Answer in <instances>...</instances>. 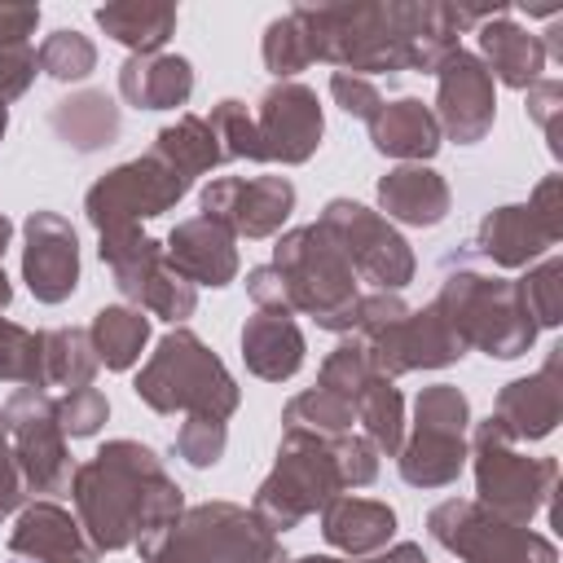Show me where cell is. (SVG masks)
<instances>
[{"instance_id":"f35d334b","label":"cell","mask_w":563,"mask_h":563,"mask_svg":"<svg viewBox=\"0 0 563 563\" xmlns=\"http://www.w3.org/2000/svg\"><path fill=\"white\" fill-rule=\"evenodd\" d=\"M0 378L44 387V334L0 317Z\"/></svg>"},{"instance_id":"7a4b0ae2","label":"cell","mask_w":563,"mask_h":563,"mask_svg":"<svg viewBox=\"0 0 563 563\" xmlns=\"http://www.w3.org/2000/svg\"><path fill=\"white\" fill-rule=\"evenodd\" d=\"M70 497L79 528L97 550H145L185 510L180 484L136 440H110L84 466H75Z\"/></svg>"},{"instance_id":"d6986e66","label":"cell","mask_w":563,"mask_h":563,"mask_svg":"<svg viewBox=\"0 0 563 563\" xmlns=\"http://www.w3.org/2000/svg\"><path fill=\"white\" fill-rule=\"evenodd\" d=\"M22 246V282L40 303H62L79 286V238L66 216L57 211H31Z\"/></svg>"},{"instance_id":"11a10c76","label":"cell","mask_w":563,"mask_h":563,"mask_svg":"<svg viewBox=\"0 0 563 563\" xmlns=\"http://www.w3.org/2000/svg\"><path fill=\"white\" fill-rule=\"evenodd\" d=\"M295 563H343V559H334V554H303V559H295Z\"/></svg>"},{"instance_id":"30bf717a","label":"cell","mask_w":563,"mask_h":563,"mask_svg":"<svg viewBox=\"0 0 563 563\" xmlns=\"http://www.w3.org/2000/svg\"><path fill=\"white\" fill-rule=\"evenodd\" d=\"M466 427L471 405L453 383L422 387L413 405V435L400 444V479L413 488H444L466 466Z\"/></svg>"},{"instance_id":"60d3db41","label":"cell","mask_w":563,"mask_h":563,"mask_svg":"<svg viewBox=\"0 0 563 563\" xmlns=\"http://www.w3.org/2000/svg\"><path fill=\"white\" fill-rule=\"evenodd\" d=\"M35 62H40L44 75L70 84V79H88V75H92V66H97V48H92L88 35L62 26V31H53V35L35 48Z\"/></svg>"},{"instance_id":"cb8c5ba5","label":"cell","mask_w":563,"mask_h":563,"mask_svg":"<svg viewBox=\"0 0 563 563\" xmlns=\"http://www.w3.org/2000/svg\"><path fill=\"white\" fill-rule=\"evenodd\" d=\"M242 361L264 383H286L303 365V334L295 325V312L282 308H255L242 325Z\"/></svg>"},{"instance_id":"d590c367","label":"cell","mask_w":563,"mask_h":563,"mask_svg":"<svg viewBox=\"0 0 563 563\" xmlns=\"http://www.w3.org/2000/svg\"><path fill=\"white\" fill-rule=\"evenodd\" d=\"M352 409H356V422L365 427V440L378 449V453H400V444H405V400H400V391L391 387V378H374L356 400H352Z\"/></svg>"},{"instance_id":"277c9868","label":"cell","mask_w":563,"mask_h":563,"mask_svg":"<svg viewBox=\"0 0 563 563\" xmlns=\"http://www.w3.org/2000/svg\"><path fill=\"white\" fill-rule=\"evenodd\" d=\"M435 312L453 325L466 347H479L497 361L523 356L537 343V325L528 321L515 282L475 264L471 251L444 260V282L435 295Z\"/></svg>"},{"instance_id":"f907efd6","label":"cell","mask_w":563,"mask_h":563,"mask_svg":"<svg viewBox=\"0 0 563 563\" xmlns=\"http://www.w3.org/2000/svg\"><path fill=\"white\" fill-rule=\"evenodd\" d=\"M246 290H251L255 308H282V312H290V308H286V290H282V277H277V268H273V264H260V268H251V273H246Z\"/></svg>"},{"instance_id":"681fc988","label":"cell","mask_w":563,"mask_h":563,"mask_svg":"<svg viewBox=\"0 0 563 563\" xmlns=\"http://www.w3.org/2000/svg\"><path fill=\"white\" fill-rule=\"evenodd\" d=\"M528 207L537 211V220H541L550 233L563 238V176H545V180L532 189Z\"/></svg>"},{"instance_id":"8992f818","label":"cell","mask_w":563,"mask_h":563,"mask_svg":"<svg viewBox=\"0 0 563 563\" xmlns=\"http://www.w3.org/2000/svg\"><path fill=\"white\" fill-rule=\"evenodd\" d=\"M141 563H286L277 532L246 506L202 501L141 550Z\"/></svg>"},{"instance_id":"5b68a950","label":"cell","mask_w":563,"mask_h":563,"mask_svg":"<svg viewBox=\"0 0 563 563\" xmlns=\"http://www.w3.org/2000/svg\"><path fill=\"white\" fill-rule=\"evenodd\" d=\"M132 391L154 413H185V418H216L229 422L238 409V383L224 361L185 325L167 330L150 361L141 365Z\"/></svg>"},{"instance_id":"7402d4cb","label":"cell","mask_w":563,"mask_h":563,"mask_svg":"<svg viewBox=\"0 0 563 563\" xmlns=\"http://www.w3.org/2000/svg\"><path fill=\"white\" fill-rule=\"evenodd\" d=\"M172 268L194 282V286H229L238 277V246H233V233L220 229L216 220L207 216H194V220H180L167 242H163Z\"/></svg>"},{"instance_id":"ac0fdd59","label":"cell","mask_w":563,"mask_h":563,"mask_svg":"<svg viewBox=\"0 0 563 563\" xmlns=\"http://www.w3.org/2000/svg\"><path fill=\"white\" fill-rule=\"evenodd\" d=\"M435 123L449 141L457 145H475L488 136L493 128V114H497V97H493V75L488 66L466 53V48H453L440 70H435Z\"/></svg>"},{"instance_id":"4316f807","label":"cell","mask_w":563,"mask_h":563,"mask_svg":"<svg viewBox=\"0 0 563 563\" xmlns=\"http://www.w3.org/2000/svg\"><path fill=\"white\" fill-rule=\"evenodd\" d=\"M378 207L387 211L383 220L431 229L449 216V185L440 172H431L422 163H400L378 180Z\"/></svg>"},{"instance_id":"5bb4252c","label":"cell","mask_w":563,"mask_h":563,"mask_svg":"<svg viewBox=\"0 0 563 563\" xmlns=\"http://www.w3.org/2000/svg\"><path fill=\"white\" fill-rule=\"evenodd\" d=\"M13 462L22 471L26 493H62L70 484V457H66V431L57 422V405L44 396V387H18L4 405Z\"/></svg>"},{"instance_id":"c3c4849f","label":"cell","mask_w":563,"mask_h":563,"mask_svg":"<svg viewBox=\"0 0 563 563\" xmlns=\"http://www.w3.org/2000/svg\"><path fill=\"white\" fill-rule=\"evenodd\" d=\"M559 101H563V84L559 79H537L528 88V114L541 123V132L550 136L554 150H559Z\"/></svg>"},{"instance_id":"f6af8a7d","label":"cell","mask_w":563,"mask_h":563,"mask_svg":"<svg viewBox=\"0 0 563 563\" xmlns=\"http://www.w3.org/2000/svg\"><path fill=\"white\" fill-rule=\"evenodd\" d=\"M224 444H229V431L216 418H185L176 431V453L189 466H216L224 457Z\"/></svg>"},{"instance_id":"d6a6232c","label":"cell","mask_w":563,"mask_h":563,"mask_svg":"<svg viewBox=\"0 0 563 563\" xmlns=\"http://www.w3.org/2000/svg\"><path fill=\"white\" fill-rule=\"evenodd\" d=\"M150 154H158L167 167H176L189 185H194V176H202V172H211V167L224 163L220 141H216V132H211V123L202 114H180L176 123L158 128Z\"/></svg>"},{"instance_id":"4dcf8cb0","label":"cell","mask_w":563,"mask_h":563,"mask_svg":"<svg viewBox=\"0 0 563 563\" xmlns=\"http://www.w3.org/2000/svg\"><path fill=\"white\" fill-rule=\"evenodd\" d=\"M40 26V4H0V101H18L35 79L31 31Z\"/></svg>"},{"instance_id":"52a82bcc","label":"cell","mask_w":563,"mask_h":563,"mask_svg":"<svg viewBox=\"0 0 563 563\" xmlns=\"http://www.w3.org/2000/svg\"><path fill=\"white\" fill-rule=\"evenodd\" d=\"M273 268L286 290V308L317 317L321 330H352L356 312V273L321 224H303L277 238Z\"/></svg>"},{"instance_id":"816d5d0a","label":"cell","mask_w":563,"mask_h":563,"mask_svg":"<svg viewBox=\"0 0 563 563\" xmlns=\"http://www.w3.org/2000/svg\"><path fill=\"white\" fill-rule=\"evenodd\" d=\"M365 563H431V559L422 554V545L400 541V545H391L387 554H374V559H365Z\"/></svg>"},{"instance_id":"8fae6325","label":"cell","mask_w":563,"mask_h":563,"mask_svg":"<svg viewBox=\"0 0 563 563\" xmlns=\"http://www.w3.org/2000/svg\"><path fill=\"white\" fill-rule=\"evenodd\" d=\"M97 251L101 264H110L114 286L123 290V299H132L141 312L163 317V321H185L198 308V286L185 282L163 242L145 238L141 229H119V233H97Z\"/></svg>"},{"instance_id":"836d02e7","label":"cell","mask_w":563,"mask_h":563,"mask_svg":"<svg viewBox=\"0 0 563 563\" xmlns=\"http://www.w3.org/2000/svg\"><path fill=\"white\" fill-rule=\"evenodd\" d=\"M88 339H92V352L106 369H132L141 361V347L150 343V317L141 308H128V303L101 308L88 325Z\"/></svg>"},{"instance_id":"f1b7e54d","label":"cell","mask_w":563,"mask_h":563,"mask_svg":"<svg viewBox=\"0 0 563 563\" xmlns=\"http://www.w3.org/2000/svg\"><path fill=\"white\" fill-rule=\"evenodd\" d=\"M391 532H396V510L387 501L334 497L321 510V537L343 554H374L391 541Z\"/></svg>"},{"instance_id":"e0dca14e","label":"cell","mask_w":563,"mask_h":563,"mask_svg":"<svg viewBox=\"0 0 563 563\" xmlns=\"http://www.w3.org/2000/svg\"><path fill=\"white\" fill-rule=\"evenodd\" d=\"M378 365V374L396 378V374H409V369H440V365H453L462 361L466 343L453 334V325L431 308H409L405 317H396L391 325L374 330L361 339Z\"/></svg>"},{"instance_id":"1f68e13d","label":"cell","mask_w":563,"mask_h":563,"mask_svg":"<svg viewBox=\"0 0 563 563\" xmlns=\"http://www.w3.org/2000/svg\"><path fill=\"white\" fill-rule=\"evenodd\" d=\"M48 123L70 150L88 154V150H101L119 136V106L106 92H75V97L53 106Z\"/></svg>"},{"instance_id":"db71d44e","label":"cell","mask_w":563,"mask_h":563,"mask_svg":"<svg viewBox=\"0 0 563 563\" xmlns=\"http://www.w3.org/2000/svg\"><path fill=\"white\" fill-rule=\"evenodd\" d=\"M9 238H13V224L4 220V211H0V255H4V246H9Z\"/></svg>"},{"instance_id":"ab89813d","label":"cell","mask_w":563,"mask_h":563,"mask_svg":"<svg viewBox=\"0 0 563 563\" xmlns=\"http://www.w3.org/2000/svg\"><path fill=\"white\" fill-rule=\"evenodd\" d=\"M519 303L528 312V321L541 325H559L563 321V260H541L537 268H528V277L515 282Z\"/></svg>"},{"instance_id":"b9f144b4","label":"cell","mask_w":563,"mask_h":563,"mask_svg":"<svg viewBox=\"0 0 563 563\" xmlns=\"http://www.w3.org/2000/svg\"><path fill=\"white\" fill-rule=\"evenodd\" d=\"M207 123H211V132H216V141H220L224 163H229V158L264 163V158H260V136H255V114H251L242 101H233V97H229V101L211 106Z\"/></svg>"},{"instance_id":"8d00e7d4","label":"cell","mask_w":563,"mask_h":563,"mask_svg":"<svg viewBox=\"0 0 563 563\" xmlns=\"http://www.w3.org/2000/svg\"><path fill=\"white\" fill-rule=\"evenodd\" d=\"M282 422H286V431H312V435L339 440V435H352V427H356V409H352V400L312 387V391H299V396L286 405Z\"/></svg>"},{"instance_id":"7c38bea8","label":"cell","mask_w":563,"mask_h":563,"mask_svg":"<svg viewBox=\"0 0 563 563\" xmlns=\"http://www.w3.org/2000/svg\"><path fill=\"white\" fill-rule=\"evenodd\" d=\"M189 180L167 167L158 154H145V158H132V163H119L114 172H106L88 198H84V211H88V224L97 233H119V229H136V220H150V216H163L167 207H176L185 198Z\"/></svg>"},{"instance_id":"9a60e30c","label":"cell","mask_w":563,"mask_h":563,"mask_svg":"<svg viewBox=\"0 0 563 563\" xmlns=\"http://www.w3.org/2000/svg\"><path fill=\"white\" fill-rule=\"evenodd\" d=\"M295 211V185L286 176H216L202 189V216L233 238H273Z\"/></svg>"},{"instance_id":"83f0119b","label":"cell","mask_w":563,"mask_h":563,"mask_svg":"<svg viewBox=\"0 0 563 563\" xmlns=\"http://www.w3.org/2000/svg\"><path fill=\"white\" fill-rule=\"evenodd\" d=\"M369 141L387 158L422 163V158H431L440 150V123H435L431 106H422L418 97H400V101H383L374 110Z\"/></svg>"},{"instance_id":"f546056e","label":"cell","mask_w":563,"mask_h":563,"mask_svg":"<svg viewBox=\"0 0 563 563\" xmlns=\"http://www.w3.org/2000/svg\"><path fill=\"white\" fill-rule=\"evenodd\" d=\"M97 26L132 53H158L176 31V4L163 0H114L97 9Z\"/></svg>"},{"instance_id":"603a6c76","label":"cell","mask_w":563,"mask_h":563,"mask_svg":"<svg viewBox=\"0 0 563 563\" xmlns=\"http://www.w3.org/2000/svg\"><path fill=\"white\" fill-rule=\"evenodd\" d=\"M559 242V233H550L537 211L523 202V207H497L479 220L475 238H471V255L475 260H488L497 268H528L537 255H545L550 246Z\"/></svg>"},{"instance_id":"7bdbcfd3","label":"cell","mask_w":563,"mask_h":563,"mask_svg":"<svg viewBox=\"0 0 563 563\" xmlns=\"http://www.w3.org/2000/svg\"><path fill=\"white\" fill-rule=\"evenodd\" d=\"M264 66H268L277 79H290V75H299L303 66H312L308 35H303V26H299L290 13H282V18L268 22V31H264Z\"/></svg>"},{"instance_id":"bcb514c9","label":"cell","mask_w":563,"mask_h":563,"mask_svg":"<svg viewBox=\"0 0 563 563\" xmlns=\"http://www.w3.org/2000/svg\"><path fill=\"white\" fill-rule=\"evenodd\" d=\"M330 97L347 110V114H356V119H374V110L383 106V97H378V88L369 84V79H361V75H347V70H334L330 75Z\"/></svg>"},{"instance_id":"e575fe53","label":"cell","mask_w":563,"mask_h":563,"mask_svg":"<svg viewBox=\"0 0 563 563\" xmlns=\"http://www.w3.org/2000/svg\"><path fill=\"white\" fill-rule=\"evenodd\" d=\"M97 352L88 330L79 325H57L44 330V387H88L97 378Z\"/></svg>"},{"instance_id":"7dc6e473","label":"cell","mask_w":563,"mask_h":563,"mask_svg":"<svg viewBox=\"0 0 563 563\" xmlns=\"http://www.w3.org/2000/svg\"><path fill=\"white\" fill-rule=\"evenodd\" d=\"M22 497H26V488H22V471H18L13 444H9V422H4V409H0V523L13 510H22Z\"/></svg>"},{"instance_id":"f5cc1de1","label":"cell","mask_w":563,"mask_h":563,"mask_svg":"<svg viewBox=\"0 0 563 563\" xmlns=\"http://www.w3.org/2000/svg\"><path fill=\"white\" fill-rule=\"evenodd\" d=\"M9 299H13V286H9V277H4V268H0V308H9Z\"/></svg>"},{"instance_id":"74e56055","label":"cell","mask_w":563,"mask_h":563,"mask_svg":"<svg viewBox=\"0 0 563 563\" xmlns=\"http://www.w3.org/2000/svg\"><path fill=\"white\" fill-rule=\"evenodd\" d=\"M374 378H378V365H374L369 347L352 334V339H343V343L321 361L317 387H321V391H334V396H343V400H356ZM383 378H387V374H383Z\"/></svg>"},{"instance_id":"4fadbf2b","label":"cell","mask_w":563,"mask_h":563,"mask_svg":"<svg viewBox=\"0 0 563 563\" xmlns=\"http://www.w3.org/2000/svg\"><path fill=\"white\" fill-rule=\"evenodd\" d=\"M317 224L334 238V246L343 251L352 273H361L378 290L396 295L400 286L413 282V251L378 211H369L352 198H334V202H325Z\"/></svg>"},{"instance_id":"d4e9b609","label":"cell","mask_w":563,"mask_h":563,"mask_svg":"<svg viewBox=\"0 0 563 563\" xmlns=\"http://www.w3.org/2000/svg\"><path fill=\"white\" fill-rule=\"evenodd\" d=\"M479 48H484V66L493 79H501L506 88H532L545 70V48H541V35L523 31L519 22H510V9L501 4L493 18L479 22Z\"/></svg>"},{"instance_id":"9c48e42d","label":"cell","mask_w":563,"mask_h":563,"mask_svg":"<svg viewBox=\"0 0 563 563\" xmlns=\"http://www.w3.org/2000/svg\"><path fill=\"white\" fill-rule=\"evenodd\" d=\"M431 541H440L462 563H559L550 537L528 523H510L471 497H449L427 515Z\"/></svg>"},{"instance_id":"44dd1931","label":"cell","mask_w":563,"mask_h":563,"mask_svg":"<svg viewBox=\"0 0 563 563\" xmlns=\"http://www.w3.org/2000/svg\"><path fill=\"white\" fill-rule=\"evenodd\" d=\"M9 550L31 563H97V554H101L88 541V532L79 528V519H70V510H62L57 501L22 506L18 523L9 532Z\"/></svg>"},{"instance_id":"ffe728a7","label":"cell","mask_w":563,"mask_h":563,"mask_svg":"<svg viewBox=\"0 0 563 563\" xmlns=\"http://www.w3.org/2000/svg\"><path fill=\"white\" fill-rule=\"evenodd\" d=\"M559 365H563V347H554L550 361L537 374L515 378L497 391V405H493L488 418L506 431V440H545L559 427V418H563Z\"/></svg>"},{"instance_id":"9f6ffc18","label":"cell","mask_w":563,"mask_h":563,"mask_svg":"<svg viewBox=\"0 0 563 563\" xmlns=\"http://www.w3.org/2000/svg\"><path fill=\"white\" fill-rule=\"evenodd\" d=\"M4 128H9V106L0 101V136H4Z\"/></svg>"},{"instance_id":"3957f363","label":"cell","mask_w":563,"mask_h":563,"mask_svg":"<svg viewBox=\"0 0 563 563\" xmlns=\"http://www.w3.org/2000/svg\"><path fill=\"white\" fill-rule=\"evenodd\" d=\"M378 475V449L365 435H312V431H282L277 466L255 493V515L273 528H299L308 515L325 510L343 488H365Z\"/></svg>"},{"instance_id":"ba28073f","label":"cell","mask_w":563,"mask_h":563,"mask_svg":"<svg viewBox=\"0 0 563 563\" xmlns=\"http://www.w3.org/2000/svg\"><path fill=\"white\" fill-rule=\"evenodd\" d=\"M466 457H475L479 506H488L493 515H501L510 523H528L550 506V493L559 484V462L554 457H523L515 449V440H506V431L493 418H484L475 427Z\"/></svg>"},{"instance_id":"ee69618b","label":"cell","mask_w":563,"mask_h":563,"mask_svg":"<svg viewBox=\"0 0 563 563\" xmlns=\"http://www.w3.org/2000/svg\"><path fill=\"white\" fill-rule=\"evenodd\" d=\"M57 405V422H62V431L70 435V440H84V435H97L101 431V422H106V413H110V400L88 383V387H70L62 400H53Z\"/></svg>"},{"instance_id":"484cf974","label":"cell","mask_w":563,"mask_h":563,"mask_svg":"<svg viewBox=\"0 0 563 563\" xmlns=\"http://www.w3.org/2000/svg\"><path fill=\"white\" fill-rule=\"evenodd\" d=\"M119 92L136 110H176L194 92V66L176 53H132L119 66Z\"/></svg>"},{"instance_id":"2e32d148","label":"cell","mask_w":563,"mask_h":563,"mask_svg":"<svg viewBox=\"0 0 563 563\" xmlns=\"http://www.w3.org/2000/svg\"><path fill=\"white\" fill-rule=\"evenodd\" d=\"M325 119L317 106V92L295 79H277L255 110V136L264 163H308L321 145Z\"/></svg>"},{"instance_id":"6da1fadb","label":"cell","mask_w":563,"mask_h":563,"mask_svg":"<svg viewBox=\"0 0 563 563\" xmlns=\"http://www.w3.org/2000/svg\"><path fill=\"white\" fill-rule=\"evenodd\" d=\"M501 9V4H497ZM497 9H462V4H295L290 18L308 35L312 62H334L347 75H400L422 70L435 75L440 62L457 48L466 26H479Z\"/></svg>"}]
</instances>
